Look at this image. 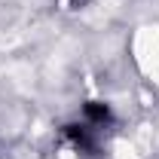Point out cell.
Listing matches in <instances>:
<instances>
[{
    "label": "cell",
    "mask_w": 159,
    "mask_h": 159,
    "mask_svg": "<svg viewBox=\"0 0 159 159\" xmlns=\"http://www.w3.org/2000/svg\"><path fill=\"white\" fill-rule=\"evenodd\" d=\"M64 135H67V141H70L77 150H83V153H92V150H95L92 132L83 129V125H64Z\"/></svg>",
    "instance_id": "cell-1"
},
{
    "label": "cell",
    "mask_w": 159,
    "mask_h": 159,
    "mask_svg": "<svg viewBox=\"0 0 159 159\" xmlns=\"http://www.w3.org/2000/svg\"><path fill=\"white\" fill-rule=\"evenodd\" d=\"M83 110H86V119H89V122H95V125H104V122H110V119H113L110 107H107L104 101H89Z\"/></svg>",
    "instance_id": "cell-2"
}]
</instances>
